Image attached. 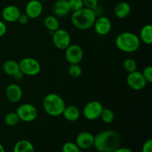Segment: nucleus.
<instances>
[{"instance_id":"nucleus-33","label":"nucleus","mask_w":152,"mask_h":152,"mask_svg":"<svg viewBox=\"0 0 152 152\" xmlns=\"http://www.w3.org/2000/svg\"><path fill=\"white\" fill-rule=\"evenodd\" d=\"M17 21L19 23L22 24V25H25V24L28 23V21H29V17H28L25 13H21Z\"/></svg>"},{"instance_id":"nucleus-8","label":"nucleus","mask_w":152,"mask_h":152,"mask_svg":"<svg viewBox=\"0 0 152 152\" xmlns=\"http://www.w3.org/2000/svg\"><path fill=\"white\" fill-rule=\"evenodd\" d=\"M103 109L102 104L96 100L91 101L83 108V116L88 120H96L99 118Z\"/></svg>"},{"instance_id":"nucleus-27","label":"nucleus","mask_w":152,"mask_h":152,"mask_svg":"<svg viewBox=\"0 0 152 152\" xmlns=\"http://www.w3.org/2000/svg\"><path fill=\"white\" fill-rule=\"evenodd\" d=\"M68 4L69 10L73 12L80 10L85 7L83 0H68Z\"/></svg>"},{"instance_id":"nucleus-24","label":"nucleus","mask_w":152,"mask_h":152,"mask_svg":"<svg viewBox=\"0 0 152 152\" xmlns=\"http://www.w3.org/2000/svg\"><path fill=\"white\" fill-rule=\"evenodd\" d=\"M19 122V117L16 112H9L4 117V123L8 126H15Z\"/></svg>"},{"instance_id":"nucleus-7","label":"nucleus","mask_w":152,"mask_h":152,"mask_svg":"<svg viewBox=\"0 0 152 152\" xmlns=\"http://www.w3.org/2000/svg\"><path fill=\"white\" fill-rule=\"evenodd\" d=\"M51 35L53 45L59 50H65L71 45V35L66 30L59 28Z\"/></svg>"},{"instance_id":"nucleus-28","label":"nucleus","mask_w":152,"mask_h":152,"mask_svg":"<svg viewBox=\"0 0 152 152\" xmlns=\"http://www.w3.org/2000/svg\"><path fill=\"white\" fill-rule=\"evenodd\" d=\"M80 148L77 145L75 142H67L62 145V152H80Z\"/></svg>"},{"instance_id":"nucleus-4","label":"nucleus","mask_w":152,"mask_h":152,"mask_svg":"<svg viewBox=\"0 0 152 152\" xmlns=\"http://www.w3.org/2000/svg\"><path fill=\"white\" fill-rule=\"evenodd\" d=\"M45 111L51 117H58L62 115L65 108L64 99L59 95L50 93L45 96L42 102Z\"/></svg>"},{"instance_id":"nucleus-19","label":"nucleus","mask_w":152,"mask_h":152,"mask_svg":"<svg viewBox=\"0 0 152 152\" xmlns=\"http://www.w3.org/2000/svg\"><path fill=\"white\" fill-rule=\"evenodd\" d=\"M13 152H34V147L30 141L21 140L15 144Z\"/></svg>"},{"instance_id":"nucleus-6","label":"nucleus","mask_w":152,"mask_h":152,"mask_svg":"<svg viewBox=\"0 0 152 152\" xmlns=\"http://www.w3.org/2000/svg\"><path fill=\"white\" fill-rule=\"evenodd\" d=\"M16 113L19 120L25 123H31L35 120L38 116V111L36 107L32 104L25 103L18 107Z\"/></svg>"},{"instance_id":"nucleus-26","label":"nucleus","mask_w":152,"mask_h":152,"mask_svg":"<svg viewBox=\"0 0 152 152\" xmlns=\"http://www.w3.org/2000/svg\"><path fill=\"white\" fill-rule=\"evenodd\" d=\"M68 73L73 78H79L83 74V69L79 64H71L68 68Z\"/></svg>"},{"instance_id":"nucleus-38","label":"nucleus","mask_w":152,"mask_h":152,"mask_svg":"<svg viewBox=\"0 0 152 152\" xmlns=\"http://www.w3.org/2000/svg\"><path fill=\"white\" fill-rule=\"evenodd\" d=\"M40 1H48V0H39Z\"/></svg>"},{"instance_id":"nucleus-1","label":"nucleus","mask_w":152,"mask_h":152,"mask_svg":"<svg viewBox=\"0 0 152 152\" xmlns=\"http://www.w3.org/2000/svg\"><path fill=\"white\" fill-rule=\"evenodd\" d=\"M120 145V137L115 131H103L94 136L93 146L99 152H113Z\"/></svg>"},{"instance_id":"nucleus-20","label":"nucleus","mask_w":152,"mask_h":152,"mask_svg":"<svg viewBox=\"0 0 152 152\" xmlns=\"http://www.w3.org/2000/svg\"><path fill=\"white\" fill-rule=\"evenodd\" d=\"M3 71L6 74L13 77L16 72L19 71V62L13 59H9L3 64Z\"/></svg>"},{"instance_id":"nucleus-25","label":"nucleus","mask_w":152,"mask_h":152,"mask_svg":"<svg viewBox=\"0 0 152 152\" xmlns=\"http://www.w3.org/2000/svg\"><path fill=\"white\" fill-rule=\"evenodd\" d=\"M123 68L128 73H132L137 71V62L132 58H127L123 62Z\"/></svg>"},{"instance_id":"nucleus-18","label":"nucleus","mask_w":152,"mask_h":152,"mask_svg":"<svg viewBox=\"0 0 152 152\" xmlns=\"http://www.w3.org/2000/svg\"><path fill=\"white\" fill-rule=\"evenodd\" d=\"M62 115H63L64 118L68 121L75 122L80 118V111L77 107L74 106V105L65 106Z\"/></svg>"},{"instance_id":"nucleus-16","label":"nucleus","mask_w":152,"mask_h":152,"mask_svg":"<svg viewBox=\"0 0 152 152\" xmlns=\"http://www.w3.org/2000/svg\"><path fill=\"white\" fill-rule=\"evenodd\" d=\"M68 0H56L53 5V13L55 16L62 17L69 13Z\"/></svg>"},{"instance_id":"nucleus-32","label":"nucleus","mask_w":152,"mask_h":152,"mask_svg":"<svg viewBox=\"0 0 152 152\" xmlns=\"http://www.w3.org/2000/svg\"><path fill=\"white\" fill-rule=\"evenodd\" d=\"M93 11L94 13V14L96 15V17H98V16H103L104 8L102 7V6L99 5V4H97V5L93 9Z\"/></svg>"},{"instance_id":"nucleus-10","label":"nucleus","mask_w":152,"mask_h":152,"mask_svg":"<svg viewBox=\"0 0 152 152\" xmlns=\"http://www.w3.org/2000/svg\"><path fill=\"white\" fill-rule=\"evenodd\" d=\"M65 56L69 64H79L83 58V50L78 45H70L65 49Z\"/></svg>"},{"instance_id":"nucleus-39","label":"nucleus","mask_w":152,"mask_h":152,"mask_svg":"<svg viewBox=\"0 0 152 152\" xmlns=\"http://www.w3.org/2000/svg\"><path fill=\"white\" fill-rule=\"evenodd\" d=\"M80 152H84V151H83V150H81V149H80Z\"/></svg>"},{"instance_id":"nucleus-11","label":"nucleus","mask_w":152,"mask_h":152,"mask_svg":"<svg viewBox=\"0 0 152 152\" xmlns=\"http://www.w3.org/2000/svg\"><path fill=\"white\" fill-rule=\"evenodd\" d=\"M93 27L97 34L100 36L107 35L111 30V22L107 16H101L96 18Z\"/></svg>"},{"instance_id":"nucleus-15","label":"nucleus","mask_w":152,"mask_h":152,"mask_svg":"<svg viewBox=\"0 0 152 152\" xmlns=\"http://www.w3.org/2000/svg\"><path fill=\"white\" fill-rule=\"evenodd\" d=\"M7 99L11 102H18L22 99V90L20 86L16 84H10L5 91Z\"/></svg>"},{"instance_id":"nucleus-14","label":"nucleus","mask_w":152,"mask_h":152,"mask_svg":"<svg viewBox=\"0 0 152 152\" xmlns=\"http://www.w3.org/2000/svg\"><path fill=\"white\" fill-rule=\"evenodd\" d=\"M21 13H22L18 7L15 5H8L3 9L1 16L5 22H14L18 20Z\"/></svg>"},{"instance_id":"nucleus-21","label":"nucleus","mask_w":152,"mask_h":152,"mask_svg":"<svg viewBox=\"0 0 152 152\" xmlns=\"http://www.w3.org/2000/svg\"><path fill=\"white\" fill-rule=\"evenodd\" d=\"M44 25L50 33L54 32L59 28V22L57 17L52 15H48L45 18Z\"/></svg>"},{"instance_id":"nucleus-37","label":"nucleus","mask_w":152,"mask_h":152,"mask_svg":"<svg viewBox=\"0 0 152 152\" xmlns=\"http://www.w3.org/2000/svg\"><path fill=\"white\" fill-rule=\"evenodd\" d=\"M0 152H5L4 146H3L1 143H0Z\"/></svg>"},{"instance_id":"nucleus-12","label":"nucleus","mask_w":152,"mask_h":152,"mask_svg":"<svg viewBox=\"0 0 152 152\" xmlns=\"http://www.w3.org/2000/svg\"><path fill=\"white\" fill-rule=\"evenodd\" d=\"M42 4L39 0H31L25 6V14L29 19H37L42 13Z\"/></svg>"},{"instance_id":"nucleus-9","label":"nucleus","mask_w":152,"mask_h":152,"mask_svg":"<svg viewBox=\"0 0 152 152\" xmlns=\"http://www.w3.org/2000/svg\"><path fill=\"white\" fill-rule=\"evenodd\" d=\"M126 82L129 87L134 91H141L145 88L147 85L146 80L142 76V73L137 71L129 73Z\"/></svg>"},{"instance_id":"nucleus-29","label":"nucleus","mask_w":152,"mask_h":152,"mask_svg":"<svg viewBox=\"0 0 152 152\" xmlns=\"http://www.w3.org/2000/svg\"><path fill=\"white\" fill-rule=\"evenodd\" d=\"M142 76L146 80L147 83H152V67L148 65L146 66L143 69L142 72Z\"/></svg>"},{"instance_id":"nucleus-35","label":"nucleus","mask_w":152,"mask_h":152,"mask_svg":"<svg viewBox=\"0 0 152 152\" xmlns=\"http://www.w3.org/2000/svg\"><path fill=\"white\" fill-rule=\"evenodd\" d=\"M23 77H24L23 73H22V71H20V70H19V71H18V72H16V74H15L13 76V78H14L16 80H22V79L23 78Z\"/></svg>"},{"instance_id":"nucleus-30","label":"nucleus","mask_w":152,"mask_h":152,"mask_svg":"<svg viewBox=\"0 0 152 152\" xmlns=\"http://www.w3.org/2000/svg\"><path fill=\"white\" fill-rule=\"evenodd\" d=\"M84 6L89 9L93 10L97 4H99V0H83Z\"/></svg>"},{"instance_id":"nucleus-23","label":"nucleus","mask_w":152,"mask_h":152,"mask_svg":"<svg viewBox=\"0 0 152 152\" xmlns=\"http://www.w3.org/2000/svg\"><path fill=\"white\" fill-rule=\"evenodd\" d=\"M99 118L103 123L109 124V123H113V121L114 120V114L109 108H103Z\"/></svg>"},{"instance_id":"nucleus-36","label":"nucleus","mask_w":152,"mask_h":152,"mask_svg":"<svg viewBox=\"0 0 152 152\" xmlns=\"http://www.w3.org/2000/svg\"><path fill=\"white\" fill-rule=\"evenodd\" d=\"M113 152H134V151L129 148H126V147L120 148V147H119V148H117V149L114 150Z\"/></svg>"},{"instance_id":"nucleus-3","label":"nucleus","mask_w":152,"mask_h":152,"mask_svg":"<svg viewBox=\"0 0 152 152\" xmlns=\"http://www.w3.org/2000/svg\"><path fill=\"white\" fill-rule=\"evenodd\" d=\"M116 45L119 50L125 53L137 51L140 46V39L137 35L132 32H123L116 38Z\"/></svg>"},{"instance_id":"nucleus-13","label":"nucleus","mask_w":152,"mask_h":152,"mask_svg":"<svg viewBox=\"0 0 152 152\" xmlns=\"http://www.w3.org/2000/svg\"><path fill=\"white\" fill-rule=\"evenodd\" d=\"M94 141V136L91 133L83 132L77 135L75 143L81 150H86L93 146Z\"/></svg>"},{"instance_id":"nucleus-34","label":"nucleus","mask_w":152,"mask_h":152,"mask_svg":"<svg viewBox=\"0 0 152 152\" xmlns=\"http://www.w3.org/2000/svg\"><path fill=\"white\" fill-rule=\"evenodd\" d=\"M7 32V26L3 21L0 20V37H3Z\"/></svg>"},{"instance_id":"nucleus-22","label":"nucleus","mask_w":152,"mask_h":152,"mask_svg":"<svg viewBox=\"0 0 152 152\" xmlns=\"http://www.w3.org/2000/svg\"><path fill=\"white\" fill-rule=\"evenodd\" d=\"M140 41L146 45L152 43V25L150 24L144 25L140 31Z\"/></svg>"},{"instance_id":"nucleus-5","label":"nucleus","mask_w":152,"mask_h":152,"mask_svg":"<svg viewBox=\"0 0 152 152\" xmlns=\"http://www.w3.org/2000/svg\"><path fill=\"white\" fill-rule=\"evenodd\" d=\"M19 69L24 75L36 76L41 71V65L39 62L32 57H25L19 62Z\"/></svg>"},{"instance_id":"nucleus-17","label":"nucleus","mask_w":152,"mask_h":152,"mask_svg":"<svg viewBox=\"0 0 152 152\" xmlns=\"http://www.w3.org/2000/svg\"><path fill=\"white\" fill-rule=\"evenodd\" d=\"M131 6L126 1H120L114 7V15L119 19H125L128 17L131 13Z\"/></svg>"},{"instance_id":"nucleus-2","label":"nucleus","mask_w":152,"mask_h":152,"mask_svg":"<svg viewBox=\"0 0 152 152\" xmlns=\"http://www.w3.org/2000/svg\"><path fill=\"white\" fill-rule=\"evenodd\" d=\"M96 18L93 10L84 7L80 10L73 12L71 20L74 26L77 29L86 31L93 27Z\"/></svg>"},{"instance_id":"nucleus-31","label":"nucleus","mask_w":152,"mask_h":152,"mask_svg":"<svg viewBox=\"0 0 152 152\" xmlns=\"http://www.w3.org/2000/svg\"><path fill=\"white\" fill-rule=\"evenodd\" d=\"M142 152H152V140L145 141L142 147Z\"/></svg>"}]
</instances>
